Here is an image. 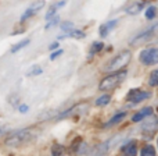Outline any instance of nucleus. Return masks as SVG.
<instances>
[{
	"mask_svg": "<svg viewBox=\"0 0 158 156\" xmlns=\"http://www.w3.org/2000/svg\"><path fill=\"white\" fill-rule=\"evenodd\" d=\"M131 56L132 53L129 50H125V52H121L118 56H115L110 63L106 64L104 70L106 71H112V70H118V69H123L126 64L131 61Z\"/></svg>",
	"mask_w": 158,
	"mask_h": 156,
	"instance_id": "obj_1",
	"label": "nucleus"
},
{
	"mask_svg": "<svg viewBox=\"0 0 158 156\" xmlns=\"http://www.w3.org/2000/svg\"><path fill=\"white\" fill-rule=\"evenodd\" d=\"M126 77V71H118L112 75H108L100 82V89L101 91H111L114 88H117L121 82L123 81V78Z\"/></svg>",
	"mask_w": 158,
	"mask_h": 156,
	"instance_id": "obj_2",
	"label": "nucleus"
},
{
	"mask_svg": "<svg viewBox=\"0 0 158 156\" xmlns=\"http://www.w3.org/2000/svg\"><path fill=\"white\" fill-rule=\"evenodd\" d=\"M158 35V22L157 24H153L147 28L146 31L140 32L139 35H136V38H133L131 41L132 45H142V43H146V42L151 41L153 38H156Z\"/></svg>",
	"mask_w": 158,
	"mask_h": 156,
	"instance_id": "obj_3",
	"label": "nucleus"
},
{
	"mask_svg": "<svg viewBox=\"0 0 158 156\" xmlns=\"http://www.w3.org/2000/svg\"><path fill=\"white\" fill-rule=\"evenodd\" d=\"M32 138V135L28 131H21V132H15V134L10 135V137L6 140V145L8 146H19L22 144L28 142V141Z\"/></svg>",
	"mask_w": 158,
	"mask_h": 156,
	"instance_id": "obj_4",
	"label": "nucleus"
},
{
	"mask_svg": "<svg viewBox=\"0 0 158 156\" xmlns=\"http://www.w3.org/2000/svg\"><path fill=\"white\" fill-rule=\"evenodd\" d=\"M140 61L146 66H151V64L158 63V49L156 47H150L146 49L140 53Z\"/></svg>",
	"mask_w": 158,
	"mask_h": 156,
	"instance_id": "obj_5",
	"label": "nucleus"
},
{
	"mask_svg": "<svg viewBox=\"0 0 158 156\" xmlns=\"http://www.w3.org/2000/svg\"><path fill=\"white\" fill-rule=\"evenodd\" d=\"M150 98V93L144 92V91H140V89H133L128 93L126 96V100L129 102H133V103H139V102L144 100V99Z\"/></svg>",
	"mask_w": 158,
	"mask_h": 156,
	"instance_id": "obj_6",
	"label": "nucleus"
},
{
	"mask_svg": "<svg viewBox=\"0 0 158 156\" xmlns=\"http://www.w3.org/2000/svg\"><path fill=\"white\" fill-rule=\"evenodd\" d=\"M117 22H118L117 20H112V21H108V22H106V24H103V25L100 27V35H101V36H107V35L110 33V31L115 28Z\"/></svg>",
	"mask_w": 158,
	"mask_h": 156,
	"instance_id": "obj_7",
	"label": "nucleus"
},
{
	"mask_svg": "<svg viewBox=\"0 0 158 156\" xmlns=\"http://www.w3.org/2000/svg\"><path fill=\"white\" fill-rule=\"evenodd\" d=\"M151 113H153V107H146V109L140 110V112L137 113V114H135L133 117H132V120H133V121H140V120H143L144 117L150 116Z\"/></svg>",
	"mask_w": 158,
	"mask_h": 156,
	"instance_id": "obj_8",
	"label": "nucleus"
},
{
	"mask_svg": "<svg viewBox=\"0 0 158 156\" xmlns=\"http://www.w3.org/2000/svg\"><path fill=\"white\" fill-rule=\"evenodd\" d=\"M144 6H146V3H144V2L135 3V4L129 6V7L126 8V11H128L129 14H137L139 11H142V10H143V7H144Z\"/></svg>",
	"mask_w": 158,
	"mask_h": 156,
	"instance_id": "obj_9",
	"label": "nucleus"
},
{
	"mask_svg": "<svg viewBox=\"0 0 158 156\" xmlns=\"http://www.w3.org/2000/svg\"><path fill=\"white\" fill-rule=\"evenodd\" d=\"M122 151L125 154V156H135L136 155V142L128 144L125 148H122Z\"/></svg>",
	"mask_w": 158,
	"mask_h": 156,
	"instance_id": "obj_10",
	"label": "nucleus"
},
{
	"mask_svg": "<svg viewBox=\"0 0 158 156\" xmlns=\"http://www.w3.org/2000/svg\"><path fill=\"white\" fill-rule=\"evenodd\" d=\"M140 156H156V149H154V146H151V145L144 146V148L142 149V152H140Z\"/></svg>",
	"mask_w": 158,
	"mask_h": 156,
	"instance_id": "obj_11",
	"label": "nucleus"
},
{
	"mask_svg": "<svg viewBox=\"0 0 158 156\" xmlns=\"http://www.w3.org/2000/svg\"><path fill=\"white\" fill-rule=\"evenodd\" d=\"M125 116H126V113H125V112H119V113H117V114H115L114 117H112L111 120L108 121V124H107V126H112V124L118 123V121H121L122 118H125Z\"/></svg>",
	"mask_w": 158,
	"mask_h": 156,
	"instance_id": "obj_12",
	"label": "nucleus"
},
{
	"mask_svg": "<svg viewBox=\"0 0 158 156\" xmlns=\"http://www.w3.org/2000/svg\"><path fill=\"white\" fill-rule=\"evenodd\" d=\"M110 100H111V96L110 95H103V96H100V98L96 100V105H97V106H106V105H108Z\"/></svg>",
	"mask_w": 158,
	"mask_h": 156,
	"instance_id": "obj_13",
	"label": "nucleus"
},
{
	"mask_svg": "<svg viewBox=\"0 0 158 156\" xmlns=\"http://www.w3.org/2000/svg\"><path fill=\"white\" fill-rule=\"evenodd\" d=\"M148 84H150L151 87H157V85H158V70H156V71L151 73V75H150V81H148Z\"/></svg>",
	"mask_w": 158,
	"mask_h": 156,
	"instance_id": "obj_14",
	"label": "nucleus"
},
{
	"mask_svg": "<svg viewBox=\"0 0 158 156\" xmlns=\"http://www.w3.org/2000/svg\"><path fill=\"white\" fill-rule=\"evenodd\" d=\"M28 43H29V39H25V41H21V42H18V43H17L15 46H14L13 49H11V52H13V53L18 52L19 49H22V47H25V46H27Z\"/></svg>",
	"mask_w": 158,
	"mask_h": 156,
	"instance_id": "obj_15",
	"label": "nucleus"
},
{
	"mask_svg": "<svg viewBox=\"0 0 158 156\" xmlns=\"http://www.w3.org/2000/svg\"><path fill=\"white\" fill-rule=\"evenodd\" d=\"M52 152H53V156H63L64 155V148L61 145H54Z\"/></svg>",
	"mask_w": 158,
	"mask_h": 156,
	"instance_id": "obj_16",
	"label": "nucleus"
},
{
	"mask_svg": "<svg viewBox=\"0 0 158 156\" xmlns=\"http://www.w3.org/2000/svg\"><path fill=\"white\" fill-rule=\"evenodd\" d=\"M154 16H156V7H148L146 10V17L151 20V18H154Z\"/></svg>",
	"mask_w": 158,
	"mask_h": 156,
	"instance_id": "obj_17",
	"label": "nucleus"
},
{
	"mask_svg": "<svg viewBox=\"0 0 158 156\" xmlns=\"http://www.w3.org/2000/svg\"><path fill=\"white\" fill-rule=\"evenodd\" d=\"M101 49H103V43H100V42H94V43H93L92 50H90V53H96V52H98V50H101Z\"/></svg>",
	"mask_w": 158,
	"mask_h": 156,
	"instance_id": "obj_18",
	"label": "nucleus"
},
{
	"mask_svg": "<svg viewBox=\"0 0 158 156\" xmlns=\"http://www.w3.org/2000/svg\"><path fill=\"white\" fill-rule=\"evenodd\" d=\"M68 36H72V38H85V33L81 32V31H72V32L68 33Z\"/></svg>",
	"mask_w": 158,
	"mask_h": 156,
	"instance_id": "obj_19",
	"label": "nucleus"
},
{
	"mask_svg": "<svg viewBox=\"0 0 158 156\" xmlns=\"http://www.w3.org/2000/svg\"><path fill=\"white\" fill-rule=\"evenodd\" d=\"M61 28H63L64 31H71V32H72V29H74V25H72L71 22H65V24L61 25Z\"/></svg>",
	"mask_w": 158,
	"mask_h": 156,
	"instance_id": "obj_20",
	"label": "nucleus"
},
{
	"mask_svg": "<svg viewBox=\"0 0 158 156\" xmlns=\"http://www.w3.org/2000/svg\"><path fill=\"white\" fill-rule=\"evenodd\" d=\"M61 53H63V52H61V50H60V52H57V53H54V55H52V60H54V59L57 57L58 55H61Z\"/></svg>",
	"mask_w": 158,
	"mask_h": 156,
	"instance_id": "obj_21",
	"label": "nucleus"
},
{
	"mask_svg": "<svg viewBox=\"0 0 158 156\" xmlns=\"http://www.w3.org/2000/svg\"><path fill=\"white\" fill-rule=\"evenodd\" d=\"M19 110H21V112H27L28 107L27 106H21V107H19Z\"/></svg>",
	"mask_w": 158,
	"mask_h": 156,
	"instance_id": "obj_22",
	"label": "nucleus"
},
{
	"mask_svg": "<svg viewBox=\"0 0 158 156\" xmlns=\"http://www.w3.org/2000/svg\"><path fill=\"white\" fill-rule=\"evenodd\" d=\"M57 46H58V45H57V43H53V45H52V46H50V49H56V47H57Z\"/></svg>",
	"mask_w": 158,
	"mask_h": 156,
	"instance_id": "obj_23",
	"label": "nucleus"
}]
</instances>
